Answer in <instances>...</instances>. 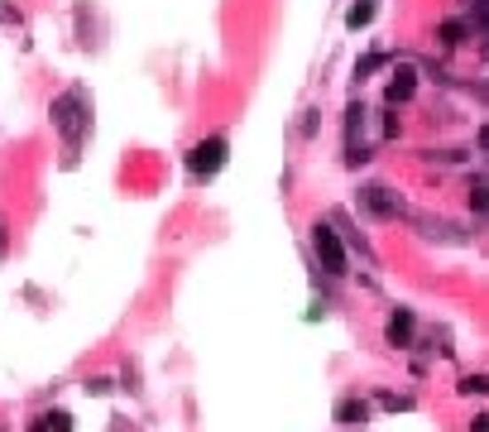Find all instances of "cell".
Here are the masks:
<instances>
[{"mask_svg": "<svg viewBox=\"0 0 489 432\" xmlns=\"http://www.w3.org/2000/svg\"><path fill=\"white\" fill-rule=\"evenodd\" d=\"M82 111H87V91H82V87L63 91V97L53 101V125L63 130L67 149H77V145H82V130L91 125V115H82Z\"/></svg>", "mask_w": 489, "mask_h": 432, "instance_id": "1", "label": "cell"}, {"mask_svg": "<svg viewBox=\"0 0 489 432\" xmlns=\"http://www.w3.org/2000/svg\"><path fill=\"white\" fill-rule=\"evenodd\" d=\"M312 250H317V260H321V270L327 274H345V245H341V236L327 226V221H317L312 226Z\"/></svg>", "mask_w": 489, "mask_h": 432, "instance_id": "2", "label": "cell"}, {"mask_svg": "<svg viewBox=\"0 0 489 432\" xmlns=\"http://www.w3.org/2000/svg\"><path fill=\"white\" fill-rule=\"evenodd\" d=\"M221 163H225V139H221V135L201 139V145H193V154H187V169H193V178H211Z\"/></svg>", "mask_w": 489, "mask_h": 432, "instance_id": "3", "label": "cell"}, {"mask_svg": "<svg viewBox=\"0 0 489 432\" xmlns=\"http://www.w3.org/2000/svg\"><path fill=\"white\" fill-rule=\"evenodd\" d=\"M360 207H365L369 216H384V221L403 212V202L384 188V183H369V188H360Z\"/></svg>", "mask_w": 489, "mask_h": 432, "instance_id": "4", "label": "cell"}, {"mask_svg": "<svg viewBox=\"0 0 489 432\" xmlns=\"http://www.w3.org/2000/svg\"><path fill=\"white\" fill-rule=\"evenodd\" d=\"M413 342V308H398L389 318V346H408Z\"/></svg>", "mask_w": 489, "mask_h": 432, "instance_id": "5", "label": "cell"}, {"mask_svg": "<svg viewBox=\"0 0 489 432\" xmlns=\"http://www.w3.org/2000/svg\"><path fill=\"white\" fill-rule=\"evenodd\" d=\"M413 91H417V73H413V67H398V73H393V82H389V101L398 106V101H408Z\"/></svg>", "mask_w": 489, "mask_h": 432, "instance_id": "6", "label": "cell"}, {"mask_svg": "<svg viewBox=\"0 0 489 432\" xmlns=\"http://www.w3.org/2000/svg\"><path fill=\"white\" fill-rule=\"evenodd\" d=\"M336 418H341L345 428H360L365 418H369V408H365L360 399H341V404H336Z\"/></svg>", "mask_w": 489, "mask_h": 432, "instance_id": "7", "label": "cell"}, {"mask_svg": "<svg viewBox=\"0 0 489 432\" xmlns=\"http://www.w3.org/2000/svg\"><path fill=\"white\" fill-rule=\"evenodd\" d=\"M369 20H375V5H369V0H360V5H351V15H345V25H351V29H365Z\"/></svg>", "mask_w": 489, "mask_h": 432, "instance_id": "8", "label": "cell"}, {"mask_svg": "<svg viewBox=\"0 0 489 432\" xmlns=\"http://www.w3.org/2000/svg\"><path fill=\"white\" fill-rule=\"evenodd\" d=\"M461 39H465V25H461V20H446V25H441V43H446V49H456Z\"/></svg>", "mask_w": 489, "mask_h": 432, "instance_id": "9", "label": "cell"}, {"mask_svg": "<svg viewBox=\"0 0 489 432\" xmlns=\"http://www.w3.org/2000/svg\"><path fill=\"white\" fill-rule=\"evenodd\" d=\"M461 389H465V394H489V380H485V375H470Z\"/></svg>", "mask_w": 489, "mask_h": 432, "instance_id": "10", "label": "cell"}, {"mask_svg": "<svg viewBox=\"0 0 489 432\" xmlns=\"http://www.w3.org/2000/svg\"><path fill=\"white\" fill-rule=\"evenodd\" d=\"M470 207H475V212H489V188H475L470 192Z\"/></svg>", "mask_w": 489, "mask_h": 432, "instance_id": "11", "label": "cell"}, {"mask_svg": "<svg viewBox=\"0 0 489 432\" xmlns=\"http://www.w3.org/2000/svg\"><path fill=\"white\" fill-rule=\"evenodd\" d=\"M470 432H489V413H480V418H475V423H470Z\"/></svg>", "mask_w": 489, "mask_h": 432, "instance_id": "12", "label": "cell"}, {"mask_svg": "<svg viewBox=\"0 0 489 432\" xmlns=\"http://www.w3.org/2000/svg\"><path fill=\"white\" fill-rule=\"evenodd\" d=\"M480 149L489 154V125H480Z\"/></svg>", "mask_w": 489, "mask_h": 432, "instance_id": "13", "label": "cell"}, {"mask_svg": "<svg viewBox=\"0 0 489 432\" xmlns=\"http://www.w3.org/2000/svg\"><path fill=\"white\" fill-rule=\"evenodd\" d=\"M5 240H10V236H5V226H0V255H5Z\"/></svg>", "mask_w": 489, "mask_h": 432, "instance_id": "14", "label": "cell"}]
</instances>
